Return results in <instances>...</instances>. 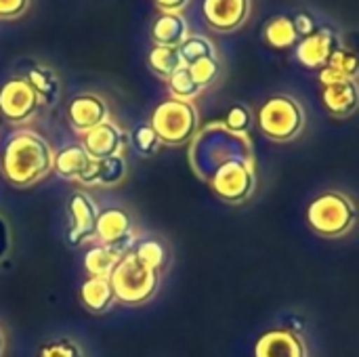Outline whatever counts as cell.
Here are the masks:
<instances>
[{
    "label": "cell",
    "instance_id": "cell-1",
    "mask_svg": "<svg viewBox=\"0 0 359 357\" xmlns=\"http://www.w3.org/2000/svg\"><path fill=\"white\" fill-rule=\"evenodd\" d=\"M55 162V151L48 141L27 128L13 133L0 156V166L4 179L15 187H32L42 181Z\"/></svg>",
    "mask_w": 359,
    "mask_h": 357
},
{
    "label": "cell",
    "instance_id": "cell-2",
    "mask_svg": "<svg viewBox=\"0 0 359 357\" xmlns=\"http://www.w3.org/2000/svg\"><path fill=\"white\" fill-rule=\"evenodd\" d=\"M358 223V206L351 196L330 189L311 200L307 208V225L318 238H345Z\"/></svg>",
    "mask_w": 359,
    "mask_h": 357
},
{
    "label": "cell",
    "instance_id": "cell-3",
    "mask_svg": "<svg viewBox=\"0 0 359 357\" xmlns=\"http://www.w3.org/2000/svg\"><path fill=\"white\" fill-rule=\"evenodd\" d=\"M116 301L122 305H143L154 299L160 286V271L147 267L135 252H126L109 276Z\"/></svg>",
    "mask_w": 359,
    "mask_h": 357
},
{
    "label": "cell",
    "instance_id": "cell-4",
    "mask_svg": "<svg viewBox=\"0 0 359 357\" xmlns=\"http://www.w3.org/2000/svg\"><path fill=\"white\" fill-rule=\"evenodd\" d=\"M257 124L269 141L286 143L297 139L305 128V109L290 95H273L261 105Z\"/></svg>",
    "mask_w": 359,
    "mask_h": 357
},
{
    "label": "cell",
    "instance_id": "cell-5",
    "mask_svg": "<svg viewBox=\"0 0 359 357\" xmlns=\"http://www.w3.org/2000/svg\"><path fill=\"white\" fill-rule=\"evenodd\" d=\"M149 124L162 143L185 145L198 130V109L191 101H179L170 97L154 109Z\"/></svg>",
    "mask_w": 359,
    "mask_h": 357
},
{
    "label": "cell",
    "instance_id": "cell-6",
    "mask_svg": "<svg viewBox=\"0 0 359 357\" xmlns=\"http://www.w3.org/2000/svg\"><path fill=\"white\" fill-rule=\"evenodd\" d=\"M257 185L255 164L246 158H229L210 177V189L227 204H244Z\"/></svg>",
    "mask_w": 359,
    "mask_h": 357
},
{
    "label": "cell",
    "instance_id": "cell-7",
    "mask_svg": "<svg viewBox=\"0 0 359 357\" xmlns=\"http://www.w3.org/2000/svg\"><path fill=\"white\" fill-rule=\"evenodd\" d=\"M40 99L25 78H13L0 88V114L13 122L23 124L36 116Z\"/></svg>",
    "mask_w": 359,
    "mask_h": 357
},
{
    "label": "cell",
    "instance_id": "cell-8",
    "mask_svg": "<svg viewBox=\"0 0 359 357\" xmlns=\"http://www.w3.org/2000/svg\"><path fill=\"white\" fill-rule=\"evenodd\" d=\"M67 210L72 217V225L67 231V242L72 246H80L86 240L95 238L99 208L95 200L86 191H74L67 200Z\"/></svg>",
    "mask_w": 359,
    "mask_h": 357
},
{
    "label": "cell",
    "instance_id": "cell-9",
    "mask_svg": "<svg viewBox=\"0 0 359 357\" xmlns=\"http://www.w3.org/2000/svg\"><path fill=\"white\" fill-rule=\"evenodd\" d=\"M67 120L76 133L86 135L88 130H93L99 124L109 120V107L101 97H97L93 93H84L69 101Z\"/></svg>",
    "mask_w": 359,
    "mask_h": 357
},
{
    "label": "cell",
    "instance_id": "cell-10",
    "mask_svg": "<svg viewBox=\"0 0 359 357\" xmlns=\"http://www.w3.org/2000/svg\"><path fill=\"white\" fill-rule=\"evenodd\" d=\"M341 46L339 36L328 29V27H320L316 29L311 36L301 38L297 44V59L301 61V65L309 67V69H322L328 65L332 53Z\"/></svg>",
    "mask_w": 359,
    "mask_h": 357
},
{
    "label": "cell",
    "instance_id": "cell-11",
    "mask_svg": "<svg viewBox=\"0 0 359 357\" xmlns=\"http://www.w3.org/2000/svg\"><path fill=\"white\" fill-rule=\"evenodd\" d=\"M82 137H84L82 145L93 160H105V158L122 156V149L126 145L124 130L118 124H114L111 120L99 124L97 128L88 130Z\"/></svg>",
    "mask_w": 359,
    "mask_h": 357
},
{
    "label": "cell",
    "instance_id": "cell-12",
    "mask_svg": "<svg viewBox=\"0 0 359 357\" xmlns=\"http://www.w3.org/2000/svg\"><path fill=\"white\" fill-rule=\"evenodd\" d=\"M204 17L219 32L242 27L250 15V0H204Z\"/></svg>",
    "mask_w": 359,
    "mask_h": 357
},
{
    "label": "cell",
    "instance_id": "cell-13",
    "mask_svg": "<svg viewBox=\"0 0 359 357\" xmlns=\"http://www.w3.org/2000/svg\"><path fill=\"white\" fill-rule=\"evenodd\" d=\"M255 357H307L303 339L286 328L267 330L255 345Z\"/></svg>",
    "mask_w": 359,
    "mask_h": 357
},
{
    "label": "cell",
    "instance_id": "cell-14",
    "mask_svg": "<svg viewBox=\"0 0 359 357\" xmlns=\"http://www.w3.org/2000/svg\"><path fill=\"white\" fill-rule=\"evenodd\" d=\"M133 221L130 215L124 208H105L97 217V229L95 238L105 246L126 248V240L130 238Z\"/></svg>",
    "mask_w": 359,
    "mask_h": 357
},
{
    "label": "cell",
    "instance_id": "cell-15",
    "mask_svg": "<svg viewBox=\"0 0 359 357\" xmlns=\"http://www.w3.org/2000/svg\"><path fill=\"white\" fill-rule=\"evenodd\" d=\"M322 103L332 118H349L359 109V82L341 80L322 88Z\"/></svg>",
    "mask_w": 359,
    "mask_h": 357
},
{
    "label": "cell",
    "instance_id": "cell-16",
    "mask_svg": "<svg viewBox=\"0 0 359 357\" xmlns=\"http://www.w3.org/2000/svg\"><path fill=\"white\" fill-rule=\"evenodd\" d=\"M189 36L187 19L181 13H160L151 23V40L156 46L179 48Z\"/></svg>",
    "mask_w": 359,
    "mask_h": 357
},
{
    "label": "cell",
    "instance_id": "cell-17",
    "mask_svg": "<svg viewBox=\"0 0 359 357\" xmlns=\"http://www.w3.org/2000/svg\"><path fill=\"white\" fill-rule=\"evenodd\" d=\"M90 164H93V158L88 156L84 145L74 143L55 154L53 170L67 181H80L84 177V173L90 168Z\"/></svg>",
    "mask_w": 359,
    "mask_h": 357
},
{
    "label": "cell",
    "instance_id": "cell-18",
    "mask_svg": "<svg viewBox=\"0 0 359 357\" xmlns=\"http://www.w3.org/2000/svg\"><path fill=\"white\" fill-rule=\"evenodd\" d=\"M124 177H126V160H124V156H114V158H105V160H93L90 168L84 173L80 183L114 187V185L122 183Z\"/></svg>",
    "mask_w": 359,
    "mask_h": 357
},
{
    "label": "cell",
    "instance_id": "cell-19",
    "mask_svg": "<svg viewBox=\"0 0 359 357\" xmlns=\"http://www.w3.org/2000/svg\"><path fill=\"white\" fill-rule=\"evenodd\" d=\"M80 301L93 314H105L118 303L109 278H88L80 286Z\"/></svg>",
    "mask_w": 359,
    "mask_h": 357
},
{
    "label": "cell",
    "instance_id": "cell-20",
    "mask_svg": "<svg viewBox=\"0 0 359 357\" xmlns=\"http://www.w3.org/2000/svg\"><path fill=\"white\" fill-rule=\"evenodd\" d=\"M126 255V250L116 246L97 244L84 255V269L88 278H109L114 267L120 263V259Z\"/></svg>",
    "mask_w": 359,
    "mask_h": 357
},
{
    "label": "cell",
    "instance_id": "cell-21",
    "mask_svg": "<svg viewBox=\"0 0 359 357\" xmlns=\"http://www.w3.org/2000/svg\"><path fill=\"white\" fill-rule=\"evenodd\" d=\"M25 80L32 84V88L36 90L38 99H40V105H55L59 101V95H61V84H59V78L57 74L46 67V65H34Z\"/></svg>",
    "mask_w": 359,
    "mask_h": 357
},
{
    "label": "cell",
    "instance_id": "cell-22",
    "mask_svg": "<svg viewBox=\"0 0 359 357\" xmlns=\"http://www.w3.org/2000/svg\"><path fill=\"white\" fill-rule=\"evenodd\" d=\"M263 38L273 48H290V46L299 44V40H301L294 29V21L288 15L273 17L263 29Z\"/></svg>",
    "mask_w": 359,
    "mask_h": 357
},
{
    "label": "cell",
    "instance_id": "cell-23",
    "mask_svg": "<svg viewBox=\"0 0 359 357\" xmlns=\"http://www.w3.org/2000/svg\"><path fill=\"white\" fill-rule=\"evenodd\" d=\"M147 63H149V69L166 82L175 72L185 67L181 55H179V48H175V46H154L149 50Z\"/></svg>",
    "mask_w": 359,
    "mask_h": 357
},
{
    "label": "cell",
    "instance_id": "cell-24",
    "mask_svg": "<svg viewBox=\"0 0 359 357\" xmlns=\"http://www.w3.org/2000/svg\"><path fill=\"white\" fill-rule=\"evenodd\" d=\"M179 55L183 59V65H191L204 57H217L212 42L206 36H187L185 42L179 46Z\"/></svg>",
    "mask_w": 359,
    "mask_h": 357
},
{
    "label": "cell",
    "instance_id": "cell-25",
    "mask_svg": "<svg viewBox=\"0 0 359 357\" xmlns=\"http://www.w3.org/2000/svg\"><path fill=\"white\" fill-rule=\"evenodd\" d=\"M168 90H170L172 99H179V101H194V99L202 93V88H200V86L196 84V80L191 78L187 65L181 67L179 72H175V74L168 78Z\"/></svg>",
    "mask_w": 359,
    "mask_h": 357
},
{
    "label": "cell",
    "instance_id": "cell-26",
    "mask_svg": "<svg viewBox=\"0 0 359 357\" xmlns=\"http://www.w3.org/2000/svg\"><path fill=\"white\" fill-rule=\"evenodd\" d=\"M328 67L334 69L343 80H358L359 76V55L345 48V46H339L330 61H328Z\"/></svg>",
    "mask_w": 359,
    "mask_h": 357
},
{
    "label": "cell",
    "instance_id": "cell-27",
    "mask_svg": "<svg viewBox=\"0 0 359 357\" xmlns=\"http://www.w3.org/2000/svg\"><path fill=\"white\" fill-rule=\"evenodd\" d=\"M187 69H189L191 78L196 80V84H198L202 90H204L206 86H210V84L219 78V74H221V65H219V59H217V57H204V59H200V61L187 65Z\"/></svg>",
    "mask_w": 359,
    "mask_h": 357
},
{
    "label": "cell",
    "instance_id": "cell-28",
    "mask_svg": "<svg viewBox=\"0 0 359 357\" xmlns=\"http://www.w3.org/2000/svg\"><path fill=\"white\" fill-rule=\"evenodd\" d=\"M133 252L137 255V259H139L141 263H145L147 267L158 269V271H160L162 265L166 263V248H164L158 240H143Z\"/></svg>",
    "mask_w": 359,
    "mask_h": 357
},
{
    "label": "cell",
    "instance_id": "cell-29",
    "mask_svg": "<svg viewBox=\"0 0 359 357\" xmlns=\"http://www.w3.org/2000/svg\"><path fill=\"white\" fill-rule=\"evenodd\" d=\"M36 357H84L80 345L72 339H55L40 345Z\"/></svg>",
    "mask_w": 359,
    "mask_h": 357
},
{
    "label": "cell",
    "instance_id": "cell-30",
    "mask_svg": "<svg viewBox=\"0 0 359 357\" xmlns=\"http://www.w3.org/2000/svg\"><path fill=\"white\" fill-rule=\"evenodd\" d=\"M135 147L139 149V154H143V156H154V154H158V149H160V145H162V141H160V137L156 135V130L151 128V124H141L137 130H135Z\"/></svg>",
    "mask_w": 359,
    "mask_h": 357
},
{
    "label": "cell",
    "instance_id": "cell-31",
    "mask_svg": "<svg viewBox=\"0 0 359 357\" xmlns=\"http://www.w3.org/2000/svg\"><path fill=\"white\" fill-rule=\"evenodd\" d=\"M250 124H252V114H250V109H248L246 105H242V103H236V105L227 112V116H225V126H227L229 133H233V135L246 133V130L250 128Z\"/></svg>",
    "mask_w": 359,
    "mask_h": 357
},
{
    "label": "cell",
    "instance_id": "cell-32",
    "mask_svg": "<svg viewBox=\"0 0 359 357\" xmlns=\"http://www.w3.org/2000/svg\"><path fill=\"white\" fill-rule=\"evenodd\" d=\"M29 0H0V19L19 17L27 8Z\"/></svg>",
    "mask_w": 359,
    "mask_h": 357
},
{
    "label": "cell",
    "instance_id": "cell-33",
    "mask_svg": "<svg viewBox=\"0 0 359 357\" xmlns=\"http://www.w3.org/2000/svg\"><path fill=\"white\" fill-rule=\"evenodd\" d=\"M294 29H297V34H299V38H307V36H311L318 27H316V21L311 19V15H307V13H299L294 19Z\"/></svg>",
    "mask_w": 359,
    "mask_h": 357
},
{
    "label": "cell",
    "instance_id": "cell-34",
    "mask_svg": "<svg viewBox=\"0 0 359 357\" xmlns=\"http://www.w3.org/2000/svg\"><path fill=\"white\" fill-rule=\"evenodd\" d=\"M154 2L162 13H181L189 4V0H154Z\"/></svg>",
    "mask_w": 359,
    "mask_h": 357
},
{
    "label": "cell",
    "instance_id": "cell-35",
    "mask_svg": "<svg viewBox=\"0 0 359 357\" xmlns=\"http://www.w3.org/2000/svg\"><path fill=\"white\" fill-rule=\"evenodd\" d=\"M4 353V335H2V330H0V357Z\"/></svg>",
    "mask_w": 359,
    "mask_h": 357
}]
</instances>
